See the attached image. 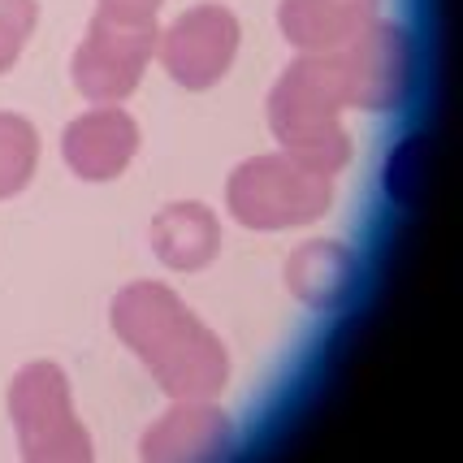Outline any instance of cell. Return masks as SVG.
<instances>
[{"label":"cell","instance_id":"obj_2","mask_svg":"<svg viewBox=\"0 0 463 463\" xmlns=\"http://www.w3.org/2000/svg\"><path fill=\"white\" fill-rule=\"evenodd\" d=\"M35 165V135L18 118H0V195L26 186Z\"/></svg>","mask_w":463,"mask_h":463},{"label":"cell","instance_id":"obj_3","mask_svg":"<svg viewBox=\"0 0 463 463\" xmlns=\"http://www.w3.org/2000/svg\"><path fill=\"white\" fill-rule=\"evenodd\" d=\"M35 5L31 0H0V70L22 52V43L31 35Z\"/></svg>","mask_w":463,"mask_h":463},{"label":"cell","instance_id":"obj_1","mask_svg":"<svg viewBox=\"0 0 463 463\" xmlns=\"http://www.w3.org/2000/svg\"><path fill=\"white\" fill-rule=\"evenodd\" d=\"M130 143H135L130 121L113 118V113H96V118L70 126L65 156H70V165L79 169L82 178H113L121 161L130 156Z\"/></svg>","mask_w":463,"mask_h":463}]
</instances>
